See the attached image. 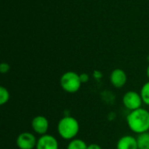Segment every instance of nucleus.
Masks as SVG:
<instances>
[{
	"instance_id": "6ab92c4d",
	"label": "nucleus",
	"mask_w": 149,
	"mask_h": 149,
	"mask_svg": "<svg viewBox=\"0 0 149 149\" xmlns=\"http://www.w3.org/2000/svg\"><path fill=\"white\" fill-rule=\"evenodd\" d=\"M148 61L149 62V54H148Z\"/></svg>"
},
{
	"instance_id": "f257e3e1",
	"label": "nucleus",
	"mask_w": 149,
	"mask_h": 149,
	"mask_svg": "<svg viewBox=\"0 0 149 149\" xmlns=\"http://www.w3.org/2000/svg\"><path fill=\"white\" fill-rule=\"evenodd\" d=\"M127 125L137 135L149 132V111L141 107L129 112L127 116Z\"/></svg>"
},
{
	"instance_id": "9b49d317",
	"label": "nucleus",
	"mask_w": 149,
	"mask_h": 149,
	"mask_svg": "<svg viewBox=\"0 0 149 149\" xmlns=\"http://www.w3.org/2000/svg\"><path fill=\"white\" fill-rule=\"evenodd\" d=\"M87 147L88 145L85 141H83L82 139L75 138L69 141L66 149H87Z\"/></svg>"
},
{
	"instance_id": "20e7f679",
	"label": "nucleus",
	"mask_w": 149,
	"mask_h": 149,
	"mask_svg": "<svg viewBox=\"0 0 149 149\" xmlns=\"http://www.w3.org/2000/svg\"><path fill=\"white\" fill-rule=\"evenodd\" d=\"M122 103L123 106L131 112L141 108L143 101L140 93L136 91H127L122 97Z\"/></svg>"
},
{
	"instance_id": "6e6552de",
	"label": "nucleus",
	"mask_w": 149,
	"mask_h": 149,
	"mask_svg": "<svg viewBox=\"0 0 149 149\" xmlns=\"http://www.w3.org/2000/svg\"><path fill=\"white\" fill-rule=\"evenodd\" d=\"M109 79H110V83L113 85V86L120 89V88L124 87L125 85L127 84V76L124 70L117 68V69H114L111 72Z\"/></svg>"
},
{
	"instance_id": "1a4fd4ad",
	"label": "nucleus",
	"mask_w": 149,
	"mask_h": 149,
	"mask_svg": "<svg viewBox=\"0 0 149 149\" xmlns=\"http://www.w3.org/2000/svg\"><path fill=\"white\" fill-rule=\"evenodd\" d=\"M116 149H139L136 137L133 135H124L119 139Z\"/></svg>"
},
{
	"instance_id": "f03ea898",
	"label": "nucleus",
	"mask_w": 149,
	"mask_h": 149,
	"mask_svg": "<svg viewBox=\"0 0 149 149\" xmlns=\"http://www.w3.org/2000/svg\"><path fill=\"white\" fill-rule=\"evenodd\" d=\"M80 129L78 120L72 116L65 115L62 117L57 126V131L60 138L65 141H72L76 138Z\"/></svg>"
},
{
	"instance_id": "f8f14e48",
	"label": "nucleus",
	"mask_w": 149,
	"mask_h": 149,
	"mask_svg": "<svg viewBox=\"0 0 149 149\" xmlns=\"http://www.w3.org/2000/svg\"><path fill=\"white\" fill-rule=\"evenodd\" d=\"M140 94L141 96L143 104L149 106V80L142 86Z\"/></svg>"
},
{
	"instance_id": "39448f33",
	"label": "nucleus",
	"mask_w": 149,
	"mask_h": 149,
	"mask_svg": "<svg viewBox=\"0 0 149 149\" xmlns=\"http://www.w3.org/2000/svg\"><path fill=\"white\" fill-rule=\"evenodd\" d=\"M38 139L34 133L23 132L19 134L16 140L18 149H36Z\"/></svg>"
},
{
	"instance_id": "2eb2a0df",
	"label": "nucleus",
	"mask_w": 149,
	"mask_h": 149,
	"mask_svg": "<svg viewBox=\"0 0 149 149\" xmlns=\"http://www.w3.org/2000/svg\"><path fill=\"white\" fill-rule=\"evenodd\" d=\"M79 77H80V80H81L82 84L87 83V82L89 81V79H90V76H89V74H87V73H86V72L79 74Z\"/></svg>"
},
{
	"instance_id": "9d476101",
	"label": "nucleus",
	"mask_w": 149,
	"mask_h": 149,
	"mask_svg": "<svg viewBox=\"0 0 149 149\" xmlns=\"http://www.w3.org/2000/svg\"><path fill=\"white\" fill-rule=\"evenodd\" d=\"M138 148L149 149V132L138 134L136 137Z\"/></svg>"
},
{
	"instance_id": "423d86ee",
	"label": "nucleus",
	"mask_w": 149,
	"mask_h": 149,
	"mask_svg": "<svg viewBox=\"0 0 149 149\" xmlns=\"http://www.w3.org/2000/svg\"><path fill=\"white\" fill-rule=\"evenodd\" d=\"M31 127L35 134L42 136L47 134L50 127V123L46 117L43 115H37L31 120Z\"/></svg>"
},
{
	"instance_id": "4468645a",
	"label": "nucleus",
	"mask_w": 149,
	"mask_h": 149,
	"mask_svg": "<svg viewBox=\"0 0 149 149\" xmlns=\"http://www.w3.org/2000/svg\"><path fill=\"white\" fill-rule=\"evenodd\" d=\"M10 69V66L9 64L5 63V62H3L1 65H0V72L2 74H4V73H7Z\"/></svg>"
},
{
	"instance_id": "a211bd4d",
	"label": "nucleus",
	"mask_w": 149,
	"mask_h": 149,
	"mask_svg": "<svg viewBox=\"0 0 149 149\" xmlns=\"http://www.w3.org/2000/svg\"><path fill=\"white\" fill-rule=\"evenodd\" d=\"M147 76H148V78L149 79V65L148 66V68H147Z\"/></svg>"
},
{
	"instance_id": "0eeeda50",
	"label": "nucleus",
	"mask_w": 149,
	"mask_h": 149,
	"mask_svg": "<svg viewBox=\"0 0 149 149\" xmlns=\"http://www.w3.org/2000/svg\"><path fill=\"white\" fill-rule=\"evenodd\" d=\"M58 141L55 136L46 134L45 135L39 136L38 139L36 149H58Z\"/></svg>"
},
{
	"instance_id": "f3484780",
	"label": "nucleus",
	"mask_w": 149,
	"mask_h": 149,
	"mask_svg": "<svg viewBox=\"0 0 149 149\" xmlns=\"http://www.w3.org/2000/svg\"><path fill=\"white\" fill-rule=\"evenodd\" d=\"M93 76H94V78H95V79H100V78L102 77V74H101V72H99V71H95V72H93Z\"/></svg>"
},
{
	"instance_id": "dca6fc26",
	"label": "nucleus",
	"mask_w": 149,
	"mask_h": 149,
	"mask_svg": "<svg viewBox=\"0 0 149 149\" xmlns=\"http://www.w3.org/2000/svg\"><path fill=\"white\" fill-rule=\"evenodd\" d=\"M87 149H102V148L97 143H91L88 145Z\"/></svg>"
},
{
	"instance_id": "ddd939ff",
	"label": "nucleus",
	"mask_w": 149,
	"mask_h": 149,
	"mask_svg": "<svg viewBox=\"0 0 149 149\" xmlns=\"http://www.w3.org/2000/svg\"><path fill=\"white\" fill-rule=\"evenodd\" d=\"M10 92L9 90L4 87V86H0V105L3 106L5 104H7L10 100Z\"/></svg>"
},
{
	"instance_id": "7ed1b4c3",
	"label": "nucleus",
	"mask_w": 149,
	"mask_h": 149,
	"mask_svg": "<svg viewBox=\"0 0 149 149\" xmlns=\"http://www.w3.org/2000/svg\"><path fill=\"white\" fill-rule=\"evenodd\" d=\"M59 84L61 88L65 93H75L80 89L82 82L80 80V77L79 73L72 71H69V72H65L61 75L59 79Z\"/></svg>"
}]
</instances>
